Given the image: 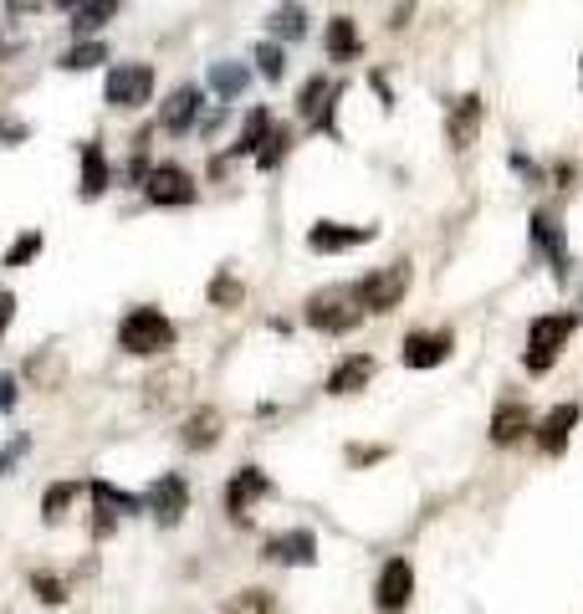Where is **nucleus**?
Here are the masks:
<instances>
[{
	"label": "nucleus",
	"instance_id": "f257e3e1",
	"mask_svg": "<svg viewBox=\"0 0 583 614\" xmlns=\"http://www.w3.org/2000/svg\"><path fill=\"white\" fill-rule=\"evenodd\" d=\"M174 323L159 313V307H133V313H123V323H118V348L123 354H133V359H159V354H169L174 348Z\"/></svg>",
	"mask_w": 583,
	"mask_h": 614
},
{
	"label": "nucleus",
	"instance_id": "f03ea898",
	"mask_svg": "<svg viewBox=\"0 0 583 614\" xmlns=\"http://www.w3.org/2000/svg\"><path fill=\"white\" fill-rule=\"evenodd\" d=\"M302 318L318 333H353L358 323H364V307H358L353 287H323V292H312L302 302Z\"/></svg>",
	"mask_w": 583,
	"mask_h": 614
},
{
	"label": "nucleus",
	"instance_id": "7ed1b4c3",
	"mask_svg": "<svg viewBox=\"0 0 583 614\" xmlns=\"http://www.w3.org/2000/svg\"><path fill=\"white\" fill-rule=\"evenodd\" d=\"M573 328H578V318H573V313L532 318V328H527V354H522L527 374H548V369L558 364V354H563V343L573 338Z\"/></svg>",
	"mask_w": 583,
	"mask_h": 614
},
{
	"label": "nucleus",
	"instance_id": "20e7f679",
	"mask_svg": "<svg viewBox=\"0 0 583 614\" xmlns=\"http://www.w3.org/2000/svg\"><path fill=\"white\" fill-rule=\"evenodd\" d=\"M410 277H415L410 261H394V267H379L364 282H353V297H358L364 313H394V307L405 302V292H410Z\"/></svg>",
	"mask_w": 583,
	"mask_h": 614
},
{
	"label": "nucleus",
	"instance_id": "39448f33",
	"mask_svg": "<svg viewBox=\"0 0 583 614\" xmlns=\"http://www.w3.org/2000/svg\"><path fill=\"white\" fill-rule=\"evenodd\" d=\"M103 93L113 108H144L149 93H154V67L149 62H118L103 82Z\"/></svg>",
	"mask_w": 583,
	"mask_h": 614
},
{
	"label": "nucleus",
	"instance_id": "423d86ee",
	"mask_svg": "<svg viewBox=\"0 0 583 614\" xmlns=\"http://www.w3.org/2000/svg\"><path fill=\"white\" fill-rule=\"evenodd\" d=\"M144 507L154 512L159 528H174V522L190 512V481L179 476V471H164V476L154 481V487L144 492Z\"/></svg>",
	"mask_w": 583,
	"mask_h": 614
},
{
	"label": "nucleus",
	"instance_id": "0eeeda50",
	"mask_svg": "<svg viewBox=\"0 0 583 614\" xmlns=\"http://www.w3.org/2000/svg\"><path fill=\"white\" fill-rule=\"evenodd\" d=\"M410 599H415V568H410V558H389L379 568V584H374L379 614H399Z\"/></svg>",
	"mask_w": 583,
	"mask_h": 614
},
{
	"label": "nucleus",
	"instance_id": "6e6552de",
	"mask_svg": "<svg viewBox=\"0 0 583 614\" xmlns=\"http://www.w3.org/2000/svg\"><path fill=\"white\" fill-rule=\"evenodd\" d=\"M144 200L149 205H190L195 200V180L185 174V164H154L149 180H144Z\"/></svg>",
	"mask_w": 583,
	"mask_h": 614
},
{
	"label": "nucleus",
	"instance_id": "1a4fd4ad",
	"mask_svg": "<svg viewBox=\"0 0 583 614\" xmlns=\"http://www.w3.org/2000/svg\"><path fill=\"white\" fill-rule=\"evenodd\" d=\"M379 231L374 226H338V221H318L307 231V251H318V256H333V251H348V246H364L374 241Z\"/></svg>",
	"mask_w": 583,
	"mask_h": 614
},
{
	"label": "nucleus",
	"instance_id": "9d476101",
	"mask_svg": "<svg viewBox=\"0 0 583 614\" xmlns=\"http://www.w3.org/2000/svg\"><path fill=\"white\" fill-rule=\"evenodd\" d=\"M261 497H272V481H266V471L241 466V471L231 476V487H226V512H231L236 522H246L251 502H261Z\"/></svg>",
	"mask_w": 583,
	"mask_h": 614
},
{
	"label": "nucleus",
	"instance_id": "9b49d317",
	"mask_svg": "<svg viewBox=\"0 0 583 614\" xmlns=\"http://www.w3.org/2000/svg\"><path fill=\"white\" fill-rule=\"evenodd\" d=\"M451 348H456V333H445V328H435V333H410L405 338V359L410 369H435V364H445L451 359Z\"/></svg>",
	"mask_w": 583,
	"mask_h": 614
},
{
	"label": "nucleus",
	"instance_id": "f8f14e48",
	"mask_svg": "<svg viewBox=\"0 0 583 614\" xmlns=\"http://www.w3.org/2000/svg\"><path fill=\"white\" fill-rule=\"evenodd\" d=\"M195 118H200V87H174L159 108V128L164 134H190Z\"/></svg>",
	"mask_w": 583,
	"mask_h": 614
},
{
	"label": "nucleus",
	"instance_id": "ddd939ff",
	"mask_svg": "<svg viewBox=\"0 0 583 614\" xmlns=\"http://www.w3.org/2000/svg\"><path fill=\"white\" fill-rule=\"evenodd\" d=\"M266 558H272V563H292V568H302V563L318 558V538H312L307 528L277 533V538H266Z\"/></svg>",
	"mask_w": 583,
	"mask_h": 614
},
{
	"label": "nucleus",
	"instance_id": "4468645a",
	"mask_svg": "<svg viewBox=\"0 0 583 614\" xmlns=\"http://www.w3.org/2000/svg\"><path fill=\"white\" fill-rule=\"evenodd\" d=\"M527 430H532L527 405H522V400H502L497 415H491V446H517Z\"/></svg>",
	"mask_w": 583,
	"mask_h": 614
},
{
	"label": "nucleus",
	"instance_id": "2eb2a0df",
	"mask_svg": "<svg viewBox=\"0 0 583 614\" xmlns=\"http://www.w3.org/2000/svg\"><path fill=\"white\" fill-rule=\"evenodd\" d=\"M476 128H481V98L466 93V98L451 103V118H445V139H451L456 149H466V144L476 139Z\"/></svg>",
	"mask_w": 583,
	"mask_h": 614
},
{
	"label": "nucleus",
	"instance_id": "dca6fc26",
	"mask_svg": "<svg viewBox=\"0 0 583 614\" xmlns=\"http://www.w3.org/2000/svg\"><path fill=\"white\" fill-rule=\"evenodd\" d=\"M220 425H226V415H220L215 405H205V410H195V415L185 420L179 441H185V451H210V446L220 441Z\"/></svg>",
	"mask_w": 583,
	"mask_h": 614
},
{
	"label": "nucleus",
	"instance_id": "f3484780",
	"mask_svg": "<svg viewBox=\"0 0 583 614\" xmlns=\"http://www.w3.org/2000/svg\"><path fill=\"white\" fill-rule=\"evenodd\" d=\"M379 374V364L369 359V354H353V359H343L338 369H333V379H328V394H358L369 379Z\"/></svg>",
	"mask_w": 583,
	"mask_h": 614
},
{
	"label": "nucleus",
	"instance_id": "a211bd4d",
	"mask_svg": "<svg viewBox=\"0 0 583 614\" xmlns=\"http://www.w3.org/2000/svg\"><path fill=\"white\" fill-rule=\"evenodd\" d=\"M532 241H537V246L548 251L553 272L563 277V272H568V251H563V231H558V221H553L548 210H537V215H532Z\"/></svg>",
	"mask_w": 583,
	"mask_h": 614
},
{
	"label": "nucleus",
	"instance_id": "6ab92c4d",
	"mask_svg": "<svg viewBox=\"0 0 583 614\" xmlns=\"http://www.w3.org/2000/svg\"><path fill=\"white\" fill-rule=\"evenodd\" d=\"M573 425H578V405H558V410L543 420V430H537V446H543L548 456H558V451L568 446Z\"/></svg>",
	"mask_w": 583,
	"mask_h": 614
},
{
	"label": "nucleus",
	"instance_id": "aec40b11",
	"mask_svg": "<svg viewBox=\"0 0 583 614\" xmlns=\"http://www.w3.org/2000/svg\"><path fill=\"white\" fill-rule=\"evenodd\" d=\"M323 47H328L333 62H353L364 41H358V26H353L348 16H333V21H328V36H323Z\"/></svg>",
	"mask_w": 583,
	"mask_h": 614
},
{
	"label": "nucleus",
	"instance_id": "412c9836",
	"mask_svg": "<svg viewBox=\"0 0 583 614\" xmlns=\"http://www.w3.org/2000/svg\"><path fill=\"white\" fill-rule=\"evenodd\" d=\"M108 190V159L103 144H82V200H98Z\"/></svg>",
	"mask_w": 583,
	"mask_h": 614
},
{
	"label": "nucleus",
	"instance_id": "4be33fe9",
	"mask_svg": "<svg viewBox=\"0 0 583 614\" xmlns=\"http://www.w3.org/2000/svg\"><path fill=\"white\" fill-rule=\"evenodd\" d=\"M246 82H251V77H246L241 62H215V67H210V87H215L220 98H241Z\"/></svg>",
	"mask_w": 583,
	"mask_h": 614
},
{
	"label": "nucleus",
	"instance_id": "5701e85b",
	"mask_svg": "<svg viewBox=\"0 0 583 614\" xmlns=\"http://www.w3.org/2000/svg\"><path fill=\"white\" fill-rule=\"evenodd\" d=\"M72 497H77V481H57V487H47V497H41V522L57 528V522L67 517V507H72Z\"/></svg>",
	"mask_w": 583,
	"mask_h": 614
},
{
	"label": "nucleus",
	"instance_id": "b1692460",
	"mask_svg": "<svg viewBox=\"0 0 583 614\" xmlns=\"http://www.w3.org/2000/svg\"><path fill=\"white\" fill-rule=\"evenodd\" d=\"M272 128H277V123H272V113L256 108V113L246 118V128H241V139H236V149H231V154H256V149H261V139L272 134Z\"/></svg>",
	"mask_w": 583,
	"mask_h": 614
},
{
	"label": "nucleus",
	"instance_id": "393cba45",
	"mask_svg": "<svg viewBox=\"0 0 583 614\" xmlns=\"http://www.w3.org/2000/svg\"><path fill=\"white\" fill-rule=\"evenodd\" d=\"M113 11H118V0H87V6H77V11H72V31H77V36L98 31Z\"/></svg>",
	"mask_w": 583,
	"mask_h": 614
},
{
	"label": "nucleus",
	"instance_id": "a878e982",
	"mask_svg": "<svg viewBox=\"0 0 583 614\" xmlns=\"http://www.w3.org/2000/svg\"><path fill=\"white\" fill-rule=\"evenodd\" d=\"M103 62H108L103 41H77V47L62 57V72H87V67H103Z\"/></svg>",
	"mask_w": 583,
	"mask_h": 614
},
{
	"label": "nucleus",
	"instance_id": "bb28decb",
	"mask_svg": "<svg viewBox=\"0 0 583 614\" xmlns=\"http://www.w3.org/2000/svg\"><path fill=\"white\" fill-rule=\"evenodd\" d=\"M272 31H277L282 41H302V36H307V16H302V6H297V0H287V6H277V16H272Z\"/></svg>",
	"mask_w": 583,
	"mask_h": 614
},
{
	"label": "nucleus",
	"instance_id": "cd10ccee",
	"mask_svg": "<svg viewBox=\"0 0 583 614\" xmlns=\"http://www.w3.org/2000/svg\"><path fill=\"white\" fill-rule=\"evenodd\" d=\"M205 297H210V307H241V297H246V287L236 282V277H210V287H205Z\"/></svg>",
	"mask_w": 583,
	"mask_h": 614
},
{
	"label": "nucleus",
	"instance_id": "c85d7f7f",
	"mask_svg": "<svg viewBox=\"0 0 583 614\" xmlns=\"http://www.w3.org/2000/svg\"><path fill=\"white\" fill-rule=\"evenodd\" d=\"M287 149H292V134H282V128H272V134L261 139V149H256V164H261V169H277V164L287 159Z\"/></svg>",
	"mask_w": 583,
	"mask_h": 614
},
{
	"label": "nucleus",
	"instance_id": "c756f323",
	"mask_svg": "<svg viewBox=\"0 0 583 614\" xmlns=\"http://www.w3.org/2000/svg\"><path fill=\"white\" fill-rule=\"evenodd\" d=\"M220 614H277V604L272 599H266L261 589H246V594H236L226 609H220Z\"/></svg>",
	"mask_w": 583,
	"mask_h": 614
},
{
	"label": "nucleus",
	"instance_id": "7c9ffc66",
	"mask_svg": "<svg viewBox=\"0 0 583 614\" xmlns=\"http://www.w3.org/2000/svg\"><path fill=\"white\" fill-rule=\"evenodd\" d=\"M256 67L266 72V82H277V77L287 72V57H282L277 41H261V47H256Z\"/></svg>",
	"mask_w": 583,
	"mask_h": 614
},
{
	"label": "nucleus",
	"instance_id": "2f4dec72",
	"mask_svg": "<svg viewBox=\"0 0 583 614\" xmlns=\"http://www.w3.org/2000/svg\"><path fill=\"white\" fill-rule=\"evenodd\" d=\"M31 589H36L41 604H62V599H67V584H62L57 574H31Z\"/></svg>",
	"mask_w": 583,
	"mask_h": 614
},
{
	"label": "nucleus",
	"instance_id": "473e14b6",
	"mask_svg": "<svg viewBox=\"0 0 583 614\" xmlns=\"http://www.w3.org/2000/svg\"><path fill=\"white\" fill-rule=\"evenodd\" d=\"M179 384H190V374H185V369H169V374L149 379V389H154L149 400H154V405H169V389H179Z\"/></svg>",
	"mask_w": 583,
	"mask_h": 614
},
{
	"label": "nucleus",
	"instance_id": "72a5a7b5",
	"mask_svg": "<svg viewBox=\"0 0 583 614\" xmlns=\"http://www.w3.org/2000/svg\"><path fill=\"white\" fill-rule=\"evenodd\" d=\"M36 251H41V236L31 231V236H21V241H16V246L6 251V267H26V261H31Z\"/></svg>",
	"mask_w": 583,
	"mask_h": 614
},
{
	"label": "nucleus",
	"instance_id": "f704fd0d",
	"mask_svg": "<svg viewBox=\"0 0 583 614\" xmlns=\"http://www.w3.org/2000/svg\"><path fill=\"white\" fill-rule=\"evenodd\" d=\"M26 446H31V441H26V435H16V441H11L6 451H0V471H6V466H11L16 456H26Z\"/></svg>",
	"mask_w": 583,
	"mask_h": 614
},
{
	"label": "nucleus",
	"instance_id": "c9c22d12",
	"mask_svg": "<svg viewBox=\"0 0 583 614\" xmlns=\"http://www.w3.org/2000/svg\"><path fill=\"white\" fill-rule=\"evenodd\" d=\"M11 318H16V297H11V292H0V333L11 328Z\"/></svg>",
	"mask_w": 583,
	"mask_h": 614
},
{
	"label": "nucleus",
	"instance_id": "e433bc0d",
	"mask_svg": "<svg viewBox=\"0 0 583 614\" xmlns=\"http://www.w3.org/2000/svg\"><path fill=\"white\" fill-rule=\"evenodd\" d=\"M11 405H16V379L0 374V410H11Z\"/></svg>",
	"mask_w": 583,
	"mask_h": 614
},
{
	"label": "nucleus",
	"instance_id": "4c0bfd02",
	"mask_svg": "<svg viewBox=\"0 0 583 614\" xmlns=\"http://www.w3.org/2000/svg\"><path fill=\"white\" fill-rule=\"evenodd\" d=\"M57 6H62V11H77V6H87V0H57Z\"/></svg>",
	"mask_w": 583,
	"mask_h": 614
},
{
	"label": "nucleus",
	"instance_id": "58836bf2",
	"mask_svg": "<svg viewBox=\"0 0 583 614\" xmlns=\"http://www.w3.org/2000/svg\"><path fill=\"white\" fill-rule=\"evenodd\" d=\"M0 57H11V41L6 36H0Z\"/></svg>",
	"mask_w": 583,
	"mask_h": 614
},
{
	"label": "nucleus",
	"instance_id": "ea45409f",
	"mask_svg": "<svg viewBox=\"0 0 583 614\" xmlns=\"http://www.w3.org/2000/svg\"><path fill=\"white\" fill-rule=\"evenodd\" d=\"M0 614H11V609H0Z\"/></svg>",
	"mask_w": 583,
	"mask_h": 614
}]
</instances>
